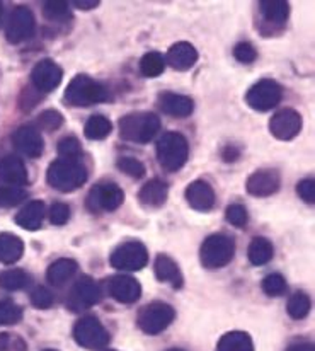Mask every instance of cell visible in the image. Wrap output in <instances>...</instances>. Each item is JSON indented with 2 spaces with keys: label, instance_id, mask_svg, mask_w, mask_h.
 I'll use <instances>...</instances> for the list:
<instances>
[{
  "label": "cell",
  "instance_id": "12",
  "mask_svg": "<svg viewBox=\"0 0 315 351\" xmlns=\"http://www.w3.org/2000/svg\"><path fill=\"white\" fill-rule=\"evenodd\" d=\"M101 302V289L90 276H82L79 282L73 285L70 292L68 307L70 311L80 312L84 308H89Z\"/></svg>",
  "mask_w": 315,
  "mask_h": 351
},
{
  "label": "cell",
  "instance_id": "47",
  "mask_svg": "<svg viewBox=\"0 0 315 351\" xmlns=\"http://www.w3.org/2000/svg\"><path fill=\"white\" fill-rule=\"evenodd\" d=\"M286 351H315L314 350V345L309 341H297V343H292V345L286 348Z\"/></svg>",
  "mask_w": 315,
  "mask_h": 351
},
{
  "label": "cell",
  "instance_id": "18",
  "mask_svg": "<svg viewBox=\"0 0 315 351\" xmlns=\"http://www.w3.org/2000/svg\"><path fill=\"white\" fill-rule=\"evenodd\" d=\"M186 199L189 206L198 212H208L215 205V191L205 181H192L186 189Z\"/></svg>",
  "mask_w": 315,
  "mask_h": 351
},
{
  "label": "cell",
  "instance_id": "38",
  "mask_svg": "<svg viewBox=\"0 0 315 351\" xmlns=\"http://www.w3.org/2000/svg\"><path fill=\"white\" fill-rule=\"evenodd\" d=\"M225 217H227V220H229V223H232L234 227H239V229L246 227L247 220H249L246 206L239 205V203H234V205H230L229 208H227Z\"/></svg>",
  "mask_w": 315,
  "mask_h": 351
},
{
  "label": "cell",
  "instance_id": "10",
  "mask_svg": "<svg viewBox=\"0 0 315 351\" xmlns=\"http://www.w3.org/2000/svg\"><path fill=\"white\" fill-rule=\"evenodd\" d=\"M123 189L114 182H99L89 193L87 205L94 213L114 212L123 205Z\"/></svg>",
  "mask_w": 315,
  "mask_h": 351
},
{
  "label": "cell",
  "instance_id": "50",
  "mask_svg": "<svg viewBox=\"0 0 315 351\" xmlns=\"http://www.w3.org/2000/svg\"><path fill=\"white\" fill-rule=\"evenodd\" d=\"M2 16H3V7L2 3H0V23H2Z\"/></svg>",
  "mask_w": 315,
  "mask_h": 351
},
{
  "label": "cell",
  "instance_id": "42",
  "mask_svg": "<svg viewBox=\"0 0 315 351\" xmlns=\"http://www.w3.org/2000/svg\"><path fill=\"white\" fill-rule=\"evenodd\" d=\"M0 351H27V346L19 336L3 332L0 335Z\"/></svg>",
  "mask_w": 315,
  "mask_h": 351
},
{
  "label": "cell",
  "instance_id": "13",
  "mask_svg": "<svg viewBox=\"0 0 315 351\" xmlns=\"http://www.w3.org/2000/svg\"><path fill=\"white\" fill-rule=\"evenodd\" d=\"M302 130V117L292 108L278 111L269 121V132L278 140H293Z\"/></svg>",
  "mask_w": 315,
  "mask_h": 351
},
{
  "label": "cell",
  "instance_id": "48",
  "mask_svg": "<svg viewBox=\"0 0 315 351\" xmlns=\"http://www.w3.org/2000/svg\"><path fill=\"white\" fill-rule=\"evenodd\" d=\"M73 5L79 7L80 10H90V9H96V7L99 5V0H86V2H84V0H75Z\"/></svg>",
  "mask_w": 315,
  "mask_h": 351
},
{
  "label": "cell",
  "instance_id": "24",
  "mask_svg": "<svg viewBox=\"0 0 315 351\" xmlns=\"http://www.w3.org/2000/svg\"><path fill=\"white\" fill-rule=\"evenodd\" d=\"M45 213H47V206L43 202L36 199V202H31L21 210L16 215V223L19 227L26 230H38L43 223Z\"/></svg>",
  "mask_w": 315,
  "mask_h": 351
},
{
  "label": "cell",
  "instance_id": "37",
  "mask_svg": "<svg viewBox=\"0 0 315 351\" xmlns=\"http://www.w3.org/2000/svg\"><path fill=\"white\" fill-rule=\"evenodd\" d=\"M262 290L269 295V297H281L283 293H286L288 285H286V280L283 278L278 273H271V275L266 276L262 280Z\"/></svg>",
  "mask_w": 315,
  "mask_h": 351
},
{
  "label": "cell",
  "instance_id": "51",
  "mask_svg": "<svg viewBox=\"0 0 315 351\" xmlns=\"http://www.w3.org/2000/svg\"><path fill=\"white\" fill-rule=\"evenodd\" d=\"M167 351H186V350H181V348H171V350H167Z\"/></svg>",
  "mask_w": 315,
  "mask_h": 351
},
{
  "label": "cell",
  "instance_id": "5",
  "mask_svg": "<svg viewBox=\"0 0 315 351\" xmlns=\"http://www.w3.org/2000/svg\"><path fill=\"white\" fill-rule=\"evenodd\" d=\"M236 254V242L225 234H213L203 242L199 258L201 265L208 269H220L229 265Z\"/></svg>",
  "mask_w": 315,
  "mask_h": 351
},
{
  "label": "cell",
  "instance_id": "45",
  "mask_svg": "<svg viewBox=\"0 0 315 351\" xmlns=\"http://www.w3.org/2000/svg\"><path fill=\"white\" fill-rule=\"evenodd\" d=\"M234 57L242 63H252L257 58V51H255V48L251 43L242 41V43L236 45V48H234Z\"/></svg>",
  "mask_w": 315,
  "mask_h": 351
},
{
  "label": "cell",
  "instance_id": "39",
  "mask_svg": "<svg viewBox=\"0 0 315 351\" xmlns=\"http://www.w3.org/2000/svg\"><path fill=\"white\" fill-rule=\"evenodd\" d=\"M62 123V113H58V111L55 110H48L38 117V126H40L41 130H45V132H55L57 128H60Z\"/></svg>",
  "mask_w": 315,
  "mask_h": 351
},
{
  "label": "cell",
  "instance_id": "25",
  "mask_svg": "<svg viewBox=\"0 0 315 351\" xmlns=\"http://www.w3.org/2000/svg\"><path fill=\"white\" fill-rule=\"evenodd\" d=\"M77 268H79V266H77V263L73 261V259H68V258L57 259V261L51 263L50 268H48L47 271L48 282L55 287L65 285V283L75 275Z\"/></svg>",
  "mask_w": 315,
  "mask_h": 351
},
{
  "label": "cell",
  "instance_id": "46",
  "mask_svg": "<svg viewBox=\"0 0 315 351\" xmlns=\"http://www.w3.org/2000/svg\"><path fill=\"white\" fill-rule=\"evenodd\" d=\"M297 193H299V196L303 202L312 205L315 202V182L312 179H303V181H300L299 186H297Z\"/></svg>",
  "mask_w": 315,
  "mask_h": 351
},
{
  "label": "cell",
  "instance_id": "8",
  "mask_svg": "<svg viewBox=\"0 0 315 351\" xmlns=\"http://www.w3.org/2000/svg\"><path fill=\"white\" fill-rule=\"evenodd\" d=\"M110 263L113 268L126 269V271H138V269L145 268L149 263V252L142 242L128 241L118 245L113 252H111Z\"/></svg>",
  "mask_w": 315,
  "mask_h": 351
},
{
  "label": "cell",
  "instance_id": "49",
  "mask_svg": "<svg viewBox=\"0 0 315 351\" xmlns=\"http://www.w3.org/2000/svg\"><path fill=\"white\" fill-rule=\"evenodd\" d=\"M237 156H239V152H237L234 147H227L225 152H223V157H225V160H237Z\"/></svg>",
  "mask_w": 315,
  "mask_h": 351
},
{
  "label": "cell",
  "instance_id": "32",
  "mask_svg": "<svg viewBox=\"0 0 315 351\" xmlns=\"http://www.w3.org/2000/svg\"><path fill=\"white\" fill-rule=\"evenodd\" d=\"M166 70V58L159 51H149L140 60V72L145 77L155 79Z\"/></svg>",
  "mask_w": 315,
  "mask_h": 351
},
{
  "label": "cell",
  "instance_id": "2",
  "mask_svg": "<svg viewBox=\"0 0 315 351\" xmlns=\"http://www.w3.org/2000/svg\"><path fill=\"white\" fill-rule=\"evenodd\" d=\"M160 119L153 113H131L120 119V136L126 142L149 143L159 133Z\"/></svg>",
  "mask_w": 315,
  "mask_h": 351
},
{
  "label": "cell",
  "instance_id": "41",
  "mask_svg": "<svg viewBox=\"0 0 315 351\" xmlns=\"http://www.w3.org/2000/svg\"><path fill=\"white\" fill-rule=\"evenodd\" d=\"M58 152L63 159H77L82 149H80V142L75 136H65L58 142Z\"/></svg>",
  "mask_w": 315,
  "mask_h": 351
},
{
  "label": "cell",
  "instance_id": "44",
  "mask_svg": "<svg viewBox=\"0 0 315 351\" xmlns=\"http://www.w3.org/2000/svg\"><path fill=\"white\" fill-rule=\"evenodd\" d=\"M70 206L65 203H53L50 208V222L53 226H65L70 219Z\"/></svg>",
  "mask_w": 315,
  "mask_h": 351
},
{
  "label": "cell",
  "instance_id": "4",
  "mask_svg": "<svg viewBox=\"0 0 315 351\" xmlns=\"http://www.w3.org/2000/svg\"><path fill=\"white\" fill-rule=\"evenodd\" d=\"M189 157V145L184 135L177 132H169L157 143V159L160 166L169 173H176L186 164Z\"/></svg>",
  "mask_w": 315,
  "mask_h": 351
},
{
  "label": "cell",
  "instance_id": "1",
  "mask_svg": "<svg viewBox=\"0 0 315 351\" xmlns=\"http://www.w3.org/2000/svg\"><path fill=\"white\" fill-rule=\"evenodd\" d=\"M47 179L51 188L70 193L87 181V169L79 159H58L48 167Z\"/></svg>",
  "mask_w": 315,
  "mask_h": 351
},
{
  "label": "cell",
  "instance_id": "6",
  "mask_svg": "<svg viewBox=\"0 0 315 351\" xmlns=\"http://www.w3.org/2000/svg\"><path fill=\"white\" fill-rule=\"evenodd\" d=\"M174 317H176V312L169 304H166V302H152V304L145 305L140 311L136 322H138V328L145 335L155 336L166 331L173 324Z\"/></svg>",
  "mask_w": 315,
  "mask_h": 351
},
{
  "label": "cell",
  "instance_id": "30",
  "mask_svg": "<svg viewBox=\"0 0 315 351\" xmlns=\"http://www.w3.org/2000/svg\"><path fill=\"white\" fill-rule=\"evenodd\" d=\"M31 282H33V278L24 269H7V271L0 273V287L9 290V292L26 289L27 285H31Z\"/></svg>",
  "mask_w": 315,
  "mask_h": 351
},
{
  "label": "cell",
  "instance_id": "23",
  "mask_svg": "<svg viewBox=\"0 0 315 351\" xmlns=\"http://www.w3.org/2000/svg\"><path fill=\"white\" fill-rule=\"evenodd\" d=\"M167 196H169V186L164 181H160V179L149 181L138 193L140 202L145 206H150V208L162 206L167 202Z\"/></svg>",
  "mask_w": 315,
  "mask_h": 351
},
{
  "label": "cell",
  "instance_id": "14",
  "mask_svg": "<svg viewBox=\"0 0 315 351\" xmlns=\"http://www.w3.org/2000/svg\"><path fill=\"white\" fill-rule=\"evenodd\" d=\"M63 70L53 60H41L31 73V80L33 86L36 87L40 93H51L57 89L62 82Z\"/></svg>",
  "mask_w": 315,
  "mask_h": 351
},
{
  "label": "cell",
  "instance_id": "21",
  "mask_svg": "<svg viewBox=\"0 0 315 351\" xmlns=\"http://www.w3.org/2000/svg\"><path fill=\"white\" fill-rule=\"evenodd\" d=\"M159 106L164 113L176 118L191 117L192 110H194V103H192L191 97L183 96V94H174V93L160 94Z\"/></svg>",
  "mask_w": 315,
  "mask_h": 351
},
{
  "label": "cell",
  "instance_id": "28",
  "mask_svg": "<svg viewBox=\"0 0 315 351\" xmlns=\"http://www.w3.org/2000/svg\"><path fill=\"white\" fill-rule=\"evenodd\" d=\"M216 351H254V345L247 332L232 331L220 338Z\"/></svg>",
  "mask_w": 315,
  "mask_h": 351
},
{
  "label": "cell",
  "instance_id": "22",
  "mask_svg": "<svg viewBox=\"0 0 315 351\" xmlns=\"http://www.w3.org/2000/svg\"><path fill=\"white\" fill-rule=\"evenodd\" d=\"M155 276L164 283L173 285V289L179 290L183 287V273L173 258L166 254H159L155 259Z\"/></svg>",
  "mask_w": 315,
  "mask_h": 351
},
{
  "label": "cell",
  "instance_id": "36",
  "mask_svg": "<svg viewBox=\"0 0 315 351\" xmlns=\"http://www.w3.org/2000/svg\"><path fill=\"white\" fill-rule=\"evenodd\" d=\"M23 319V308L12 300H0V326L16 324Z\"/></svg>",
  "mask_w": 315,
  "mask_h": 351
},
{
  "label": "cell",
  "instance_id": "11",
  "mask_svg": "<svg viewBox=\"0 0 315 351\" xmlns=\"http://www.w3.org/2000/svg\"><path fill=\"white\" fill-rule=\"evenodd\" d=\"M34 26H36V23H34L33 12L27 7H16L10 14L9 23H7V41L17 45L29 40L34 33Z\"/></svg>",
  "mask_w": 315,
  "mask_h": 351
},
{
  "label": "cell",
  "instance_id": "19",
  "mask_svg": "<svg viewBox=\"0 0 315 351\" xmlns=\"http://www.w3.org/2000/svg\"><path fill=\"white\" fill-rule=\"evenodd\" d=\"M196 62H198V51L191 43H186V41H179V43L173 45L166 58L167 65L173 66L177 72H186V70L194 66Z\"/></svg>",
  "mask_w": 315,
  "mask_h": 351
},
{
  "label": "cell",
  "instance_id": "3",
  "mask_svg": "<svg viewBox=\"0 0 315 351\" xmlns=\"http://www.w3.org/2000/svg\"><path fill=\"white\" fill-rule=\"evenodd\" d=\"M108 99V89L87 75H77L65 90V101L70 106L86 108Z\"/></svg>",
  "mask_w": 315,
  "mask_h": 351
},
{
  "label": "cell",
  "instance_id": "27",
  "mask_svg": "<svg viewBox=\"0 0 315 351\" xmlns=\"http://www.w3.org/2000/svg\"><path fill=\"white\" fill-rule=\"evenodd\" d=\"M24 254V244L17 235L0 234V263L12 265Z\"/></svg>",
  "mask_w": 315,
  "mask_h": 351
},
{
  "label": "cell",
  "instance_id": "15",
  "mask_svg": "<svg viewBox=\"0 0 315 351\" xmlns=\"http://www.w3.org/2000/svg\"><path fill=\"white\" fill-rule=\"evenodd\" d=\"M12 143L19 152L31 157V159L41 157L45 150L43 136L33 126H21V128H17L12 135Z\"/></svg>",
  "mask_w": 315,
  "mask_h": 351
},
{
  "label": "cell",
  "instance_id": "52",
  "mask_svg": "<svg viewBox=\"0 0 315 351\" xmlns=\"http://www.w3.org/2000/svg\"><path fill=\"white\" fill-rule=\"evenodd\" d=\"M43 351H57V350H43Z\"/></svg>",
  "mask_w": 315,
  "mask_h": 351
},
{
  "label": "cell",
  "instance_id": "31",
  "mask_svg": "<svg viewBox=\"0 0 315 351\" xmlns=\"http://www.w3.org/2000/svg\"><path fill=\"white\" fill-rule=\"evenodd\" d=\"M113 132V125L103 114H94L86 123V136L90 140H104Z\"/></svg>",
  "mask_w": 315,
  "mask_h": 351
},
{
  "label": "cell",
  "instance_id": "43",
  "mask_svg": "<svg viewBox=\"0 0 315 351\" xmlns=\"http://www.w3.org/2000/svg\"><path fill=\"white\" fill-rule=\"evenodd\" d=\"M31 304L38 308H50L53 305V293L45 287H38L31 293Z\"/></svg>",
  "mask_w": 315,
  "mask_h": 351
},
{
  "label": "cell",
  "instance_id": "26",
  "mask_svg": "<svg viewBox=\"0 0 315 351\" xmlns=\"http://www.w3.org/2000/svg\"><path fill=\"white\" fill-rule=\"evenodd\" d=\"M259 10L262 17L273 26H283L290 16L288 2H283V0H264L259 3Z\"/></svg>",
  "mask_w": 315,
  "mask_h": 351
},
{
  "label": "cell",
  "instance_id": "40",
  "mask_svg": "<svg viewBox=\"0 0 315 351\" xmlns=\"http://www.w3.org/2000/svg\"><path fill=\"white\" fill-rule=\"evenodd\" d=\"M118 169L135 179H140L145 176V166L140 160L133 159V157H123V159L118 160Z\"/></svg>",
  "mask_w": 315,
  "mask_h": 351
},
{
  "label": "cell",
  "instance_id": "20",
  "mask_svg": "<svg viewBox=\"0 0 315 351\" xmlns=\"http://www.w3.org/2000/svg\"><path fill=\"white\" fill-rule=\"evenodd\" d=\"M0 182L21 188L27 184V169L19 157L7 156L0 159Z\"/></svg>",
  "mask_w": 315,
  "mask_h": 351
},
{
  "label": "cell",
  "instance_id": "29",
  "mask_svg": "<svg viewBox=\"0 0 315 351\" xmlns=\"http://www.w3.org/2000/svg\"><path fill=\"white\" fill-rule=\"evenodd\" d=\"M273 254H275V247H273L271 241L264 237H255L252 239L249 251H247V256H249V261L255 266H262L266 263H269L273 259Z\"/></svg>",
  "mask_w": 315,
  "mask_h": 351
},
{
  "label": "cell",
  "instance_id": "7",
  "mask_svg": "<svg viewBox=\"0 0 315 351\" xmlns=\"http://www.w3.org/2000/svg\"><path fill=\"white\" fill-rule=\"evenodd\" d=\"M73 338L82 348L97 351L106 348L110 343V332L101 324L99 319L89 315L77 322L73 328Z\"/></svg>",
  "mask_w": 315,
  "mask_h": 351
},
{
  "label": "cell",
  "instance_id": "9",
  "mask_svg": "<svg viewBox=\"0 0 315 351\" xmlns=\"http://www.w3.org/2000/svg\"><path fill=\"white\" fill-rule=\"evenodd\" d=\"M283 89L276 80L262 79L255 82L254 86L247 90L246 103L255 111H269L276 108L281 101Z\"/></svg>",
  "mask_w": 315,
  "mask_h": 351
},
{
  "label": "cell",
  "instance_id": "34",
  "mask_svg": "<svg viewBox=\"0 0 315 351\" xmlns=\"http://www.w3.org/2000/svg\"><path fill=\"white\" fill-rule=\"evenodd\" d=\"M27 198V191L21 186H9V184H0V206H16L23 203Z\"/></svg>",
  "mask_w": 315,
  "mask_h": 351
},
{
  "label": "cell",
  "instance_id": "53",
  "mask_svg": "<svg viewBox=\"0 0 315 351\" xmlns=\"http://www.w3.org/2000/svg\"><path fill=\"white\" fill-rule=\"evenodd\" d=\"M104 351H116V350H104Z\"/></svg>",
  "mask_w": 315,
  "mask_h": 351
},
{
  "label": "cell",
  "instance_id": "33",
  "mask_svg": "<svg viewBox=\"0 0 315 351\" xmlns=\"http://www.w3.org/2000/svg\"><path fill=\"white\" fill-rule=\"evenodd\" d=\"M286 311L288 315L293 319H303L310 311V298L309 295L303 292H295L290 297L288 304H286Z\"/></svg>",
  "mask_w": 315,
  "mask_h": 351
},
{
  "label": "cell",
  "instance_id": "17",
  "mask_svg": "<svg viewBox=\"0 0 315 351\" xmlns=\"http://www.w3.org/2000/svg\"><path fill=\"white\" fill-rule=\"evenodd\" d=\"M108 290L114 300L121 302V304H133L142 295V287L135 278L126 275H118L108 282Z\"/></svg>",
  "mask_w": 315,
  "mask_h": 351
},
{
  "label": "cell",
  "instance_id": "35",
  "mask_svg": "<svg viewBox=\"0 0 315 351\" xmlns=\"http://www.w3.org/2000/svg\"><path fill=\"white\" fill-rule=\"evenodd\" d=\"M43 14L47 19L55 21V23H63V21L72 19L68 3H65V2H45L43 3Z\"/></svg>",
  "mask_w": 315,
  "mask_h": 351
},
{
  "label": "cell",
  "instance_id": "16",
  "mask_svg": "<svg viewBox=\"0 0 315 351\" xmlns=\"http://www.w3.org/2000/svg\"><path fill=\"white\" fill-rule=\"evenodd\" d=\"M279 184H281V179H279V174L276 171L262 169L255 171L254 174L247 178L246 189L249 195L262 198V196L275 195L279 189Z\"/></svg>",
  "mask_w": 315,
  "mask_h": 351
}]
</instances>
